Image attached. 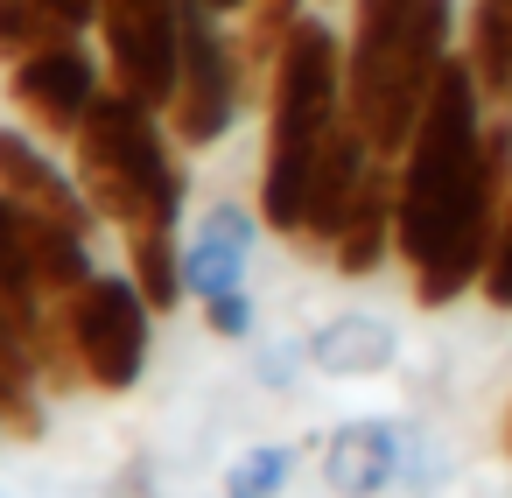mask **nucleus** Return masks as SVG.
Returning <instances> with one entry per match:
<instances>
[{
  "instance_id": "obj_1",
  "label": "nucleus",
  "mask_w": 512,
  "mask_h": 498,
  "mask_svg": "<svg viewBox=\"0 0 512 498\" xmlns=\"http://www.w3.org/2000/svg\"><path fill=\"white\" fill-rule=\"evenodd\" d=\"M393 169H400L393 253L414 281V302L449 309V302L477 295L491 232H498V204L512 183V113H491L470 57L449 50Z\"/></svg>"
},
{
  "instance_id": "obj_2",
  "label": "nucleus",
  "mask_w": 512,
  "mask_h": 498,
  "mask_svg": "<svg viewBox=\"0 0 512 498\" xmlns=\"http://www.w3.org/2000/svg\"><path fill=\"white\" fill-rule=\"evenodd\" d=\"M456 0H351L344 36V113L372 155L400 162L435 71L449 64Z\"/></svg>"
},
{
  "instance_id": "obj_3",
  "label": "nucleus",
  "mask_w": 512,
  "mask_h": 498,
  "mask_svg": "<svg viewBox=\"0 0 512 498\" xmlns=\"http://www.w3.org/2000/svg\"><path fill=\"white\" fill-rule=\"evenodd\" d=\"M344 36L323 15H302L267 71V148H260V225L274 239L302 232V197H309V169L316 148L344 127Z\"/></svg>"
},
{
  "instance_id": "obj_4",
  "label": "nucleus",
  "mask_w": 512,
  "mask_h": 498,
  "mask_svg": "<svg viewBox=\"0 0 512 498\" xmlns=\"http://www.w3.org/2000/svg\"><path fill=\"white\" fill-rule=\"evenodd\" d=\"M71 176H78L85 204L99 211V225H113V232L183 225L190 176L176 162V134L155 106H141L113 85L92 99L85 127L71 134Z\"/></svg>"
},
{
  "instance_id": "obj_5",
  "label": "nucleus",
  "mask_w": 512,
  "mask_h": 498,
  "mask_svg": "<svg viewBox=\"0 0 512 498\" xmlns=\"http://www.w3.org/2000/svg\"><path fill=\"white\" fill-rule=\"evenodd\" d=\"M246 57H239V36L225 29L218 8L204 0H183V78H176V99H169V134L176 148H218L239 113H246Z\"/></svg>"
},
{
  "instance_id": "obj_6",
  "label": "nucleus",
  "mask_w": 512,
  "mask_h": 498,
  "mask_svg": "<svg viewBox=\"0 0 512 498\" xmlns=\"http://www.w3.org/2000/svg\"><path fill=\"white\" fill-rule=\"evenodd\" d=\"M64 323H71V351H78V372L92 393H134L141 372H148V344H155V309L148 295L134 288V274H92L71 302H57Z\"/></svg>"
},
{
  "instance_id": "obj_7",
  "label": "nucleus",
  "mask_w": 512,
  "mask_h": 498,
  "mask_svg": "<svg viewBox=\"0 0 512 498\" xmlns=\"http://www.w3.org/2000/svg\"><path fill=\"white\" fill-rule=\"evenodd\" d=\"M99 64H106V85L169 113L176 99V78H183V0H99Z\"/></svg>"
},
{
  "instance_id": "obj_8",
  "label": "nucleus",
  "mask_w": 512,
  "mask_h": 498,
  "mask_svg": "<svg viewBox=\"0 0 512 498\" xmlns=\"http://www.w3.org/2000/svg\"><path fill=\"white\" fill-rule=\"evenodd\" d=\"M99 92H106V64L85 36H64V43L8 64V106L22 113V127L36 141H71Z\"/></svg>"
},
{
  "instance_id": "obj_9",
  "label": "nucleus",
  "mask_w": 512,
  "mask_h": 498,
  "mask_svg": "<svg viewBox=\"0 0 512 498\" xmlns=\"http://www.w3.org/2000/svg\"><path fill=\"white\" fill-rule=\"evenodd\" d=\"M372 162H386V155H372V141L344 120L323 148H316V169H309V197H302V232L288 239V246H302L309 260H330V239L344 232V218H351V204H358V190H365V176H372Z\"/></svg>"
},
{
  "instance_id": "obj_10",
  "label": "nucleus",
  "mask_w": 512,
  "mask_h": 498,
  "mask_svg": "<svg viewBox=\"0 0 512 498\" xmlns=\"http://www.w3.org/2000/svg\"><path fill=\"white\" fill-rule=\"evenodd\" d=\"M0 190H8L29 218H50V225H71V232H99V211L85 204L78 176L64 162H50V141H36L29 127H0Z\"/></svg>"
},
{
  "instance_id": "obj_11",
  "label": "nucleus",
  "mask_w": 512,
  "mask_h": 498,
  "mask_svg": "<svg viewBox=\"0 0 512 498\" xmlns=\"http://www.w3.org/2000/svg\"><path fill=\"white\" fill-rule=\"evenodd\" d=\"M407 428L400 421H379V414H358V421H337L330 442H323V484L337 498H379L407 477Z\"/></svg>"
},
{
  "instance_id": "obj_12",
  "label": "nucleus",
  "mask_w": 512,
  "mask_h": 498,
  "mask_svg": "<svg viewBox=\"0 0 512 498\" xmlns=\"http://www.w3.org/2000/svg\"><path fill=\"white\" fill-rule=\"evenodd\" d=\"M253 239H260V211H246V204H211V211L197 218V232L183 239V288H190V302H211V295H225V288H246Z\"/></svg>"
},
{
  "instance_id": "obj_13",
  "label": "nucleus",
  "mask_w": 512,
  "mask_h": 498,
  "mask_svg": "<svg viewBox=\"0 0 512 498\" xmlns=\"http://www.w3.org/2000/svg\"><path fill=\"white\" fill-rule=\"evenodd\" d=\"M393 211H400V169H393V162H372V176H365V190H358L344 232L330 239V274L372 281V274L386 267V253H393Z\"/></svg>"
},
{
  "instance_id": "obj_14",
  "label": "nucleus",
  "mask_w": 512,
  "mask_h": 498,
  "mask_svg": "<svg viewBox=\"0 0 512 498\" xmlns=\"http://www.w3.org/2000/svg\"><path fill=\"white\" fill-rule=\"evenodd\" d=\"M302 344H309V365L330 372V379H372V372H386L400 358L393 323L386 316H365V309H344V316L316 323Z\"/></svg>"
},
{
  "instance_id": "obj_15",
  "label": "nucleus",
  "mask_w": 512,
  "mask_h": 498,
  "mask_svg": "<svg viewBox=\"0 0 512 498\" xmlns=\"http://www.w3.org/2000/svg\"><path fill=\"white\" fill-rule=\"evenodd\" d=\"M120 239H127V274L148 295V309L176 316L190 302V288H183V225H134Z\"/></svg>"
},
{
  "instance_id": "obj_16",
  "label": "nucleus",
  "mask_w": 512,
  "mask_h": 498,
  "mask_svg": "<svg viewBox=\"0 0 512 498\" xmlns=\"http://www.w3.org/2000/svg\"><path fill=\"white\" fill-rule=\"evenodd\" d=\"M463 57L498 113H512V0H470L463 22Z\"/></svg>"
},
{
  "instance_id": "obj_17",
  "label": "nucleus",
  "mask_w": 512,
  "mask_h": 498,
  "mask_svg": "<svg viewBox=\"0 0 512 498\" xmlns=\"http://www.w3.org/2000/svg\"><path fill=\"white\" fill-rule=\"evenodd\" d=\"M0 295H8L22 316H36V330H43V288H36V246H29V211L0 190Z\"/></svg>"
},
{
  "instance_id": "obj_18",
  "label": "nucleus",
  "mask_w": 512,
  "mask_h": 498,
  "mask_svg": "<svg viewBox=\"0 0 512 498\" xmlns=\"http://www.w3.org/2000/svg\"><path fill=\"white\" fill-rule=\"evenodd\" d=\"M64 36H85V29H71L43 0H0V64H22V57H36Z\"/></svg>"
},
{
  "instance_id": "obj_19",
  "label": "nucleus",
  "mask_w": 512,
  "mask_h": 498,
  "mask_svg": "<svg viewBox=\"0 0 512 498\" xmlns=\"http://www.w3.org/2000/svg\"><path fill=\"white\" fill-rule=\"evenodd\" d=\"M288 470H295V449L288 442H253L225 463V498H281L288 491Z\"/></svg>"
},
{
  "instance_id": "obj_20",
  "label": "nucleus",
  "mask_w": 512,
  "mask_h": 498,
  "mask_svg": "<svg viewBox=\"0 0 512 498\" xmlns=\"http://www.w3.org/2000/svg\"><path fill=\"white\" fill-rule=\"evenodd\" d=\"M0 428L15 442H36L43 435V379L15 358H0Z\"/></svg>"
},
{
  "instance_id": "obj_21",
  "label": "nucleus",
  "mask_w": 512,
  "mask_h": 498,
  "mask_svg": "<svg viewBox=\"0 0 512 498\" xmlns=\"http://www.w3.org/2000/svg\"><path fill=\"white\" fill-rule=\"evenodd\" d=\"M477 295L491 309H512V183H505V204H498V232H491V260H484Z\"/></svg>"
},
{
  "instance_id": "obj_22",
  "label": "nucleus",
  "mask_w": 512,
  "mask_h": 498,
  "mask_svg": "<svg viewBox=\"0 0 512 498\" xmlns=\"http://www.w3.org/2000/svg\"><path fill=\"white\" fill-rule=\"evenodd\" d=\"M197 309H204V330L211 337H225V344H246L253 337V295L246 288H225V295H211Z\"/></svg>"
},
{
  "instance_id": "obj_23",
  "label": "nucleus",
  "mask_w": 512,
  "mask_h": 498,
  "mask_svg": "<svg viewBox=\"0 0 512 498\" xmlns=\"http://www.w3.org/2000/svg\"><path fill=\"white\" fill-rule=\"evenodd\" d=\"M302 365H309V344H274V351H260V379H267L274 393H288Z\"/></svg>"
},
{
  "instance_id": "obj_24",
  "label": "nucleus",
  "mask_w": 512,
  "mask_h": 498,
  "mask_svg": "<svg viewBox=\"0 0 512 498\" xmlns=\"http://www.w3.org/2000/svg\"><path fill=\"white\" fill-rule=\"evenodd\" d=\"M106 498H162V491H155V456H127V463L113 470Z\"/></svg>"
},
{
  "instance_id": "obj_25",
  "label": "nucleus",
  "mask_w": 512,
  "mask_h": 498,
  "mask_svg": "<svg viewBox=\"0 0 512 498\" xmlns=\"http://www.w3.org/2000/svg\"><path fill=\"white\" fill-rule=\"evenodd\" d=\"M43 8H57L71 29H92V15H99V0H43Z\"/></svg>"
},
{
  "instance_id": "obj_26",
  "label": "nucleus",
  "mask_w": 512,
  "mask_h": 498,
  "mask_svg": "<svg viewBox=\"0 0 512 498\" xmlns=\"http://www.w3.org/2000/svg\"><path fill=\"white\" fill-rule=\"evenodd\" d=\"M204 8H218L225 22H239V15H246V0H204Z\"/></svg>"
},
{
  "instance_id": "obj_27",
  "label": "nucleus",
  "mask_w": 512,
  "mask_h": 498,
  "mask_svg": "<svg viewBox=\"0 0 512 498\" xmlns=\"http://www.w3.org/2000/svg\"><path fill=\"white\" fill-rule=\"evenodd\" d=\"M498 449L512 456V407H505V421H498Z\"/></svg>"
}]
</instances>
